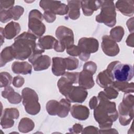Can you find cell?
<instances>
[{"mask_svg": "<svg viewBox=\"0 0 134 134\" xmlns=\"http://www.w3.org/2000/svg\"><path fill=\"white\" fill-rule=\"evenodd\" d=\"M127 26L129 31L131 33L133 32V17L129 19L127 21Z\"/></svg>", "mask_w": 134, "mask_h": 134, "instance_id": "cell-44", "label": "cell"}, {"mask_svg": "<svg viewBox=\"0 0 134 134\" xmlns=\"http://www.w3.org/2000/svg\"><path fill=\"white\" fill-rule=\"evenodd\" d=\"M88 92L85 89L80 86H72L65 97L71 103H82L85 101Z\"/></svg>", "mask_w": 134, "mask_h": 134, "instance_id": "cell-13", "label": "cell"}, {"mask_svg": "<svg viewBox=\"0 0 134 134\" xmlns=\"http://www.w3.org/2000/svg\"><path fill=\"white\" fill-rule=\"evenodd\" d=\"M0 34H1V45L3 44V42H4V28L2 27L0 28Z\"/></svg>", "mask_w": 134, "mask_h": 134, "instance_id": "cell-47", "label": "cell"}, {"mask_svg": "<svg viewBox=\"0 0 134 134\" xmlns=\"http://www.w3.org/2000/svg\"><path fill=\"white\" fill-rule=\"evenodd\" d=\"M52 65V73L57 76H62L66 70V64L64 58L61 57H53Z\"/></svg>", "mask_w": 134, "mask_h": 134, "instance_id": "cell-18", "label": "cell"}, {"mask_svg": "<svg viewBox=\"0 0 134 134\" xmlns=\"http://www.w3.org/2000/svg\"><path fill=\"white\" fill-rule=\"evenodd\" d=\"M101 47L103 52L109 57L117 55L119 52V48L118 44L113 40L109 36L105 35L102 37Z\"/></svg>", "mask_w": 134, "mask_h": 134, "instance_id": "cell-12", "label": "cell"}, {"mask_svg": "<svg viewBox=\"0 0 134 134\" xmlns=\"http://www.w3.org/2000/svg\"><path fill=\"white\" fill-rule=\"evenodd\" d=\"M22 102L26 111L31 115L38 114L40 110V105L38 102V95L32 89L26 87L21 92Z\"/></svg>", "mask_w": 134, "mask_h": 134, "instance_id": "cell-6", "label": "cell"}, {"mask_svg": "<svg viewBox=\"0 0 134 134\" xmlns=\"http://www.w3.org/2000/svg\"><path fill=\"white\" fill-rule=\"evenodd\" d=\"M71 108V102L66 99L62 98L59 102V111L57 115L60 118H65L68 115Z\"/></svg>", "mask_w": 134, "mask_h": 134, "instance_id": "cell-29", "label": "cell"}, {"mask_svg": "<svg viewBox=\"0 0 134 134\" xmlns=\"http://www.w3.org/2000/svg\"><path fill=\"white\" fill-rule=\"evenodd\" d=\"M103 92L106 97L109 100L117 98L119 94L118 91L111 85L104 88Z\"/></svg>", "mask_w": 134, "mask_h": 134, "instance_id": "cell-35", "label": "cell"}, {"mask_svg": "<svg viewBox=\"0 0 134 134\" xmlns=\"http://www.w3.org/2000/svg\"><path fill=\"white\" fill-rule=\"evenodd\" d=\"M24 82V78L20 75H18L14 77L13 80V85L17 88H19L23 85Z\"/></svg>", "mask_w": 134, "mask_h": 134, "instance_id": "cell-39", "label": "cell"}, {"mask_svg": "<svg viewBox=\"0 0 134 134\" xmlns=\"http://www.w3.org/2000/svg\"><path fill=\"white\" fill-rule=\"evenodd\" d=\"M31 64L34 70L37 71H42L49 68L51 64V59L48 55H41Z\"/></svg>", "mask_w": 134, "mask_h": 134, "instance_id": "cell-23", "label": "cell"}, {"mask_svg": "<svg viewBox=\"0 0 134 134\" xmlns=\"http://www.w3.org/2000/svg\"><path fill=\"white\" fill-rule=\"evenodd\" d=\"M98 103V98L96 96H94L92 97L89 102V106L91 109H94L97 105Z\"/></svg>", "mask_w": 134, "mask_h": 134, "instance_id": "cell-43", "label": "cell"}, {"mask_svg": "<svg viewBox=\"0 0 134 134\" xmlns=\"http://www.w3.org/2000/svg\"><path fill=\"white\" fill-rule=\"evenodd\" d=\"M43 16L37 9L31 10L28 17V32L37 38H40L46 31V26L42 23Z\"/></svg>", "mask_w": 134, "mask_h": 134, "instance_id": "cell-7", "label": "cell"}, {"mask_svg": "<svg viewBox=\"0 0 134 134\" xmlns=\"http://www.w3.org/2000/svg\"><path fill=\"white\" fill-rule=\"evenodd\" d=\"M133 5L134 2L132 0L117 1L115 6L122 14L130 17L133 15Z\"/></svg>", "mask_w": 134, "mask_h": 134, "instance_id": "cell-17", "label": "cell"}, {"mask_svg": "<svg viewBox=\"0 0 134 134\" xmlns=\"http://www.w3.org/2000/svg\"><path fill=\"white\" fill-rule=\"evenodd\" d=\"M96 81L97 84L100 87L104 88L107 86L111 85L114 80L106 69L98 73Z\"/></svg>", "mask_w": 134, "mask_h": 134, "instance_id": "cell-26", "label": "cell"}, {"mask_svg": "<svg viewBox=\"0 0 134 134\" xmlns=\"http://www.w3.org/2000/svg\"><path fill=\"white\" fill-rule=\"evenodd\" d=\"M57 41L53 36L47 35L39 38L37 44L39 48L42 50L51 49H54Z\"/></svg>", "mask_w": 134, "mask_h": 134, "instance_id": "cell-25", "label": "cell"}, {"mask_svg": "<svg viewBox=\"0 0 134 134\" xmlns=\"http://www.w3.org/2000/svg\"><path fill=\"white\" fill-rule=\"evenodd\" d=\"M111 86L118 91H121L125 93H133L134 83L133 82L128 83V82H120L114 81Z\"/></svg>", "mask_w": 134, "mask_h": 134, "instance_id": "cell-27", "label": "cell"}, {"mask_svg": "<svg viewBox=\"0 0 134 134\" xmlns=\"http://www.w3.org/2000/svg\"><path fill=\"white\" fill-rule=\"evenodd\" d=\"M98 129L93 126H89L83 129L82 133H98Z\"/></svg>", "mask_w": 134, "mask_h": 134, "instance_id": "cell-42", "label": "cell"}, {"mask_svg": "<svg viewBox=\"0 0 134 134\" xmlns=\"http://www.w3.org/2000/svg\"><path fill=\"white\" fill-rule=\"evenodd\" d=\"M100 7V1H82L81 8L85 16L92 15L94 11Z\"/></svg>", "mask_w": 134, "mask_h": 134, "instance_id": "cell-19", "label": "cell"}, {"mask_svg": "<svg viewBox=\"0 0 134 134\" xmlns=\"http://www.w3.org/2000/svg\"><path fill=\"white\" fill-rule=\"evenodd\" d=\"M106 70L109 72L114 81L129 82L133 76L132 65L129 64L122 63L118 61L111 62L108 65Z\"/></svg>", "mask_w": 134, "mask_h": 134, "instance_id": "cell-3", "label": "cell"}, {"mask_svg": "<svg viewBox=\"0 0 134 134\" xmlns=\"http://www.w3.org/2000/svg\"><path fill=\"white\" fill-rule=\"evenodd\" d=\"M21 29L19 23L15 21H10L4 28V35L5 38L7 39H12L15 38L20 32Z\"/></svg>", "mask_w": 134, "mask_h": 134, "instance_id": "cell-22", "label": "cell"}, {"mask_svg": "<svg viewBox=\"0 0 134 134\" xmlns=\"http://www.w3.org/2000/svg\"><path fill=\"white\" fill-rule=\"evenodd\" d=\"M19 116V111L17 108H5L1 118L2 128L6 129L12 127L14 124V119H18Z\"/></svg>", "mask_w": 134, "mask_h": 134, "instance_id": "cell-11", "label": "cell"}, {"mask_svg": "<svg viewBox=\"0 0 134 134\" xmlns=\"http://www.w3.org/2000/svg\"><path fill=\"white\" fill-rule=\"evenodd\" d=\"M100 12L96 16V21L112 27L116 23V8L112 1H100Z\"/></svg>", "mask_w": 134, "mask_h": 134, "instance_id": "cell-5", "label": "cell"}, {"mask_svg": "<svg viewBox=\"0 0 134 134\" xmlns=\"http://www.w3.org/2000/svg\"><path fill=\"white\" fill-rule=\"evenodd\" d=\"M37 37L29 32H24L15 38L11 46L15 59L24 60L32 54L38 48Z\"/></svg>", "mask_w": 134, "mask_h": 134, "instance_id": "cell-2", "label": "cell"}, {"mask_svg": "<svg viewBox=\"0 0 134 134\" xmlns=\"http://www.w3.org/2000/svg\"><path fill=\"white\" fill-rule=\"evenodd\" d=\"M43 16V18L49 23H53L56 19L55 15L49 11H44Z\"/></svg>", "mask_w": 134, "mask_h": 134, "instance_id": "cell-40", "label": "cell"}, {"mask_svg": "<svg viewBox=\"0 0 134 134\" xmlns=\"http://www.w3.org/2000/svg\"><path fill=\"white\" fill-rule=\"evenodd\" d=\"M77 46L81 51L79 56L80 59L83 61H86L90 58L91 53L98 51L99 42L94 38L83 37L79 40Z\"/></svg>", "mask_w": 134, "mask_h": 134, "instance_id": "cell-8", "label": "cell"}, {"mask_svg": "<svg viewBox=\"0 0 134 134\" xmlns=\"http://www.w3.org/2000/svg\"><path fill=\"white\" fill-rule=\"evenodd\" d=\"M67 2L69 8L68 17L72 20H76L78 19L80 16L81 1L72 0L68 1Z\"/></svg>", "mask_w": 134, "mask_h": 134, "instance_id": "cell-21", "label": "cell"}, {"mask_svg": "<svg viewBox=\"0 0 134 134\" xmlns=\"http://www.w3.org/2000/svg\"><path fill=\"white\" fill-rule=\"evenodd\" d=\"M39 6L44 11H49L55 15H64L68 14V5L58 1L42 0L39 2Z\"/></svg>", "mask_w": 134, "mask_h": 134, "instance_id": "cell-9", "label": "cell"}, {"mask_svg": "<svg viewBox=\"0 0 134 134\" xmlns=\"http://www.w3.org/2000/svg\"><path fill=\"white\" fill-rule=\"evenodd\" d=\"M126 42L129 47H133V32L128 36Z\"/></svg>", "mask_w": 134, "mask_h": 134, "instance_id": "cell-45", "label": "cell"}, {"mask_svg": "<svg viewBox=\"0 0 134 134\" xmlns=\"http://www.w3.org/2000/svg\"><path fill=\"white\" fill-rule=\"evenodd\" d=\"M83 69L88 71L94 74L96 71L97 65L95 62L93 61H88L84 64Z\"/></svg>", "mask_w": 134, "mask_h": 134, "instance_id": "cell-36", "label": "cell"}, {"mask_svg": "<svg viewBox=\"0 0 134 134\" xmlns=\"http://www.w3.org/2000/svg\"><path fill=\"white\" fill-rule=\"evenodd\" d=\"M55 36L58 41L66 49L74 44V34L73 31L64 26H60L55 31Z\"/></svg>", "mask_w": 134, "mask_h": 134, "instance_id": "cell-10", "label": "cell"}, {"mask_svg": "<svg viewBox=\"0 0 134 134\" xmlns=\"http://www.w3.org/2000/svg\"><path fill=\"white\" fill-rule=\"evenodd\" d=\"M66 49V53H68L69 55L73 56V57H76V56H79L80 54L81 51L78 47L77 46L75 45H73L68 48Z\"/></svg>", "mask_w": 134, "mask_h": 134, "instance_id": "cell-37", "label": "cell"}, {"mask_svg": "<svg viewBox=\"0 0 134 134\" xmlns=\"http://www.w3.org/2000/svg\"><path fill=\"white\" fill-rule=\"evenodd\" d=\"M97 98L98 104L94 109V119L98 122L100 129L110 128L113 123L118 118L116 103L110 102L103 91L98 93Z\"/></svg>", "mask_w": 134, "mask_h": 134, "instance_id": "cell-1", "label": "cell"}, {"mask_svg": "<svg viewBox=\"0 0 134 134\" xmlns=\"http://www.w3.org/2000/svg\"><path fill=\"white\" fill-rule=\"evenodd\" d=\"M93 74L86 70H83L79 73L78 83L80 86L87 90L92 88L94 85Z\"/></svg>", "mask_w": 134, "mask_h": 134, "instance_id": "cell-15", "label": "cell"}, {"mask_svg": "<svg viewBox=\"0 0 134 134\" xmlns=\"http://www.w3.org/2000/svg\"><path fill=\"white\" fill-rule=\"evenodd\" d=\"M124 29L121 26H116L112 28L110 31L109 37L115 42H120L124 35Z\"/></svg>", "mask_w": 134, "mask_h": 134, "instance_id": "cell-31", "label": "cell"}, {"mask_svg": "<svg viewBox=\"0 0 134 134\" xmlns=\"http://www.w3.org/2000/svg\"><path fill=\"white\" fill-rule=\"evenodd\" d=\"M64 59L66 64V70L72 71L77 68L79 64V61L77 59L69 57L65 58Z\"/></svg>", "mask_w": 134, "mask_h": 134, "instance_id": "cell-33", "label": "cell"}, {"mask_svg": "<svg viewBox=\"0 0 134 134\" xmlns=\"http://www.w3.org/2000/svg\"><path fill=\"white\" fill-rule=\"evenodd\" d=\"M2 96L3 98L7 99L8 101L11 104H19L22 100V96L15 92L14 90L10 86L5 88L2 92Z\"/></svg>", "mask_w": 134, "mask_h": 134, "instance_id": "cell-20", "label": "cell"}, {"mask_svg": "<svg viewBox=\"0 0 134 134\" xmlns=\"http://www.w3.org/2000/svg\"><path fill=\"white\" fill-rule=\"evenodd\" d=\"M134 96L129 93H125L122 101L118 106L119 122L122 126L128 125L133 117Z\"/></svg>", "mask_w": 134, "mask_h": 134, "instance_id": "cell-4", "label": "cell"}, {"mask_svg": "<svg viewBox=\"0 0 134 134\" xmlns=\"http://www.w3.org/2000/svg\"><path fill=\"white\" fill-rule=\"evenodd\" d=\"M1 87L4 88L9 86L12 81V76L11 75L6 72L1 73Z\"/></svg>", "mask_w": 134, "mask_h": 134, "instance_id": "cell-34", "label": "cell"}, {"mask_svg": "<svg viewBox=\"0 0 134 134\" xmlns=\"http://www.w3.org/2000/svg\"><path fill=\"white\" fill-rule=\"evenodd\" d=\"M35 127L34 121L30 118L24 117L19 121L18 129L19 131L23 133H27L32 131Z\"/></svg>", "mask_w": 134, "mask_h": 134, "instance_id": "cell-28", "label": "cell"}, {"mask_svg": "<svg viewBox=\"0 0 134 134\" xmlns=\"http://www.w3.org/2000/svg\"><path fill=\"white\" fill-rule=\"evenodd\" d=\"M15 3L14 1H1L0 11L7 10L13 7Z\"/></svg>", "mask_w": 134, "mask_h": 134, "instance_id": "cell-38", "label": "cell"}, {"mask_svg": "<svg viewBox=\"0 0 134 134\" xmlns=\"http://www.w3.org/2000/svg\"><path fill=\"white\" fill-rule=\"evenodd\" d=\"M59 102L56 100H49L46 106V110L50 115H57L59 111Z\"/></svg>", "mask_w": 134, "mask_h": 134, "instance_id": "cell-32", "label": "cell"}, {"mask_svg": "<svg viewBox=\"0 0 134 134\" xmlns=\"http://www.w3.org/2000/svg\"><path fill=\"white\" fill-rule=\"evenodd\" d=\"M14 59L11 46L4 48L1 53V67H3L8 62H10Z\"/></svg>", "mask_w": 134, "mask_h": 134, "instance_id": "cell-30", "label": "cell"}, {"mask_svg": "<svg viewBox=\"0 0 134 134\" xmlns=\"http://www.w3.org/2000/svg\"><path fill=\"white\" fill-rule=\"evenodd\" d=\"M83 126L80 124H75L69 130L70 133H82L83 130Z\"/></svg>", "mask_w": 134, "mask_h": 134, "instance_id": "cell-41", "label": "cell"}, {"mask_svg": "<svg viewBox=\"0 0 134 134\" xmlns=\"http://www.w3.org/2000/svg\"><path fill=\"white\" fill-rule=\"evenodd\" d=\"M98 133H118V131L115 129H111V128H108V129H100L98 130Z\"/></svg>", "mask_w": 134, "mask_h": 134, "instance_id": "cell-46", "label": "cell"}, {"mask_svg": "<svg viewBox=\"0 0 134 134\" xmlns=\"http://www.w3.org/2000/svg\"><path fill=\"white\" fill-rule=\"evenodd\" d=\"M12 70L16 74L24 75L31 74L32 66L27 62L15 61L12 64Z\"/></svg>", "mask_w": 134, "mask_h": 134, "instance_id": "cell-24", "label": "cell"}, {"mask_svg": "<svg viewBox=\"0 0 134 134\" xmlns=\"http://www.w3.org/2000/svg\"><path fill=\"white\" fill-rule=\"evenodd\" d=\"M70 111L74 118L80 120L87 119L90 115L89 109L85 106L79 104L73 105Z\"/></svg>", "mask_w": 134, "mask_h": 134, "instance_id": "cell-16", "label": "cell"}, {"mask_svg": "<svg viewBox=\"0 0 134 134\" xmlns=\"http://www.w3.org/2000/svg\"><path fill=\"white\" fill-rule=\"evenodd\" d=\"M24 9L20 6H15L7 10L0 11V21L5 23L11 19L18 20L23 14Z\"/></svg>", "mask_w": 134, "mask_h": 134, "instance_id": "cell-14", "label": "cell"}]
</instances>
